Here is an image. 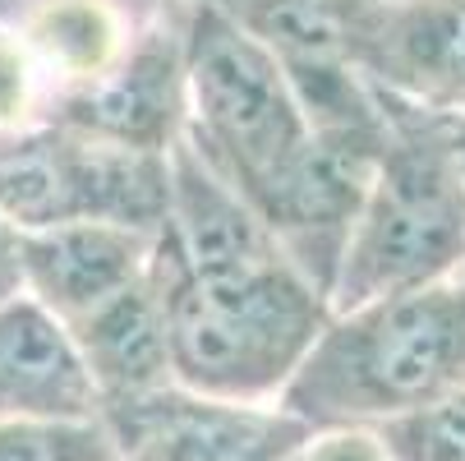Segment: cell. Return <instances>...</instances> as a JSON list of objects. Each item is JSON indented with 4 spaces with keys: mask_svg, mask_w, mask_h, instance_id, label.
<instances>
[{
    "mask_svg": "<svg viewBox=\"0 0 465 461\" xmlns=\"http://www.w3.org/2000/svg\"><path fill=\"white\" fill-rule=\"evenodd\" d=\"M465 383V277L331 314L277 406L318 429H382Z\"/></svg>",
    "mask_w": 465,
    "mask_h": 461,
    "instance_id": "obj_1",
    "label": "cell"
},
{
    "mask_svg": "<svg viewBox=\"0 0 465 461\" xmlns=\"http://www.w3.org/2000/svg\"><path fill=\"white\" fill-rule=\"evenodd\" d=\"M153 273L166 300L175 387L198 397L268 406L331 318L327 296L286 254L189 273L157 240Z\"/></svg>",
    "mask_w": 465,
    "mask_h": 461,
    "instance_id": "obj_2",
    "label": "cell"
},
{
    "mask_svg": "<svg viewBox=\"0 0 465 461\" xmlns=\"http://www.w3.org/2000/svg\"><path fill=\"white\" fill-rule=\"evenodd\" d=\"M382 111L387 139L327 291L331 314L465 277V171L451 120L391 97Z\"/></svg>",
    "mask_w": 465,
    "mask_h": 461,
    "instance_id": "obj_3",
    "label": "cell"
},
{
    "mask_svg": "<svg viewBox=\"0 0 465 461\" xmlns=\"http://www.w3.org/2000/svg\"><path fill=\"white\" fill-rule=\"evenodd\" d=\"M184 139L244 204L309 139V120L277 55L208 0L184 15Z\"/></svg>",
    "mask_w": 465,
    "mask_h": 461,
    "instance_id": "obj_4",
    "label": "cell"
},
{
    "mask_svg": "<svg viewBox=\"0 0 465 461\" xmlns=\"http://www.w3.org/2000/svg\"><path fill=\"white\" fill-rule=\"evenodd\" d=\"M171 208V166L33 120L0 135V222L15 236L64 222H106L157 236Z\"/></svg>",
    "mask_w": 465,
    "mask_h": 461,
    "instance_id": "obj_5",
    "label": "cell"
},
{
    "mask_svg": "<svg viewBox=\"0 0 465 461\" xmlns=\"http://www.w3.org/2000/svg\"><path fill=\"white\" fill-rule=\"evenodd\" d=\"M382 129H309L300 153L262 185L249 208L272 231L277 249L327 296L337 282V263L346 254L351 226L369 194Z\"/></svg>",
    "mask_w": 465,
    "mask_h": 461,
    "instance_id": "obj_6",
    "label": "cell"
},
{
    "mask_svg": "<svg viewBox=\"0 0 465 461\" xmlns=\"http://www.w3.org/2000/svg\"><path fill=\"white\" fill-rule=\"evenodd\" d=\"M37 120L60 125L70 135L157 153L166 157L189 125V88H184V19L143 24L129 37L124 55L106 75L79 88H55Z\"/></svg>",
    "mask_w": 465,
    "mask_h": 461,
    "instance_id": "obj_7",
    "label": "cell"
},
{
    "mask_svg": "<svg viewBox=\"0 0 465 461\" xmlns=\"http://www.w3.org/2000/svg\"><path fill=\"white\" fill-rule=\"evenodd\" d=\"M115 443V461H300L309 425L282 406L217 402L184 387H162L97 416Z\"/></svg>",
    "mask_w": 465,
    "mask_h": 461,
    "instance_id": "obj_8",
    "label": "cell"
},
{
    "mask_svg": "<svg viewBox=\"0 0 465 461\" xmlns=\"http://www.w3.org/2000/svg\"><path fill=\"white\" fill-rule=\"evenodd\" d=\"M346 55L373 93L433 115H465V0L355 10Z\"/></svg>",
    "mask_w": 465,
    "mask_h": 461,
    "instance_id": "obj_9",
    "label": "cell"
},
{
    "mask_svg": "<svg viewBox=\"0 0 465 461\" xmlns=\"http://www.w3.org/2000/svg\"><path fill=\"white\" fill-rule=\"evenodd\" d=\"M157 236L106 222H64L51 231L15 236L19 286L64 327L84 323L93 309L129 291L153 268Z\"/></svg>",
    "mask_w": 465,
    "mask_h": 461,
    "instance_id": "obj_10",
    "label": "cell"
},
{
    "mask_svg": "<svg viewBox=\"0 0 465 461\" xmlns=\"http://www.w3.org/2000/svg\"><path fill=\"white\" fill-rule=\"evenodd\" d=\"M97 387L64 333L33 296L0 300V425L5 420H97Z\"/></svg>",
    "mask_w": 465,
    "mask_h": 461,
    "instance_id": "obj_11",
    "label": "cell"
},
{
    "mask_svg": "<svg viewBox=\"0 0 465 461\" xmlns=\"http://www.w3.org/2000/svg\"><path fill=\"white\" fill-rule=\"evenodd\" d=\"M97 387V402H134L148 392L175 387L171 374V337H166V300L157 273L148 268L129 291L93 309L84 323L64 327Z\"/></svg>",
    "mask_w": 465,
    "mask_h": 461,
    "instance_id": "obj_12",
    "label": "cell"
},
{
    "mask_svg": "<svg viewBox=\"0 0 465 461\" xmlns=\"http://www.w3.org/2000/svg\"><path fill=\"white\" fill-rule=\"evenodd\" d=\"M129 19L111 0H24L15 37L33 65L55 75V88H79L124 55Z\"/></svg>",
    "mask_w": 465,
    "mask_h": 461,
    "instance_id": "obj_13",
    "label": "cell"
},
{
    "mask_svg": "<svg viewBox=\"0 0 465 461\" xmlns=\"http://www.w3.org/2000/svg\"><path fill=\"white\" fill-rule=\"evenodd\" d=\"M0 461H115L102 420H5Z\"/></svg>",
    "mask_w": 465,
    "mask_h": 461,
    "instance_id": "obj_14",
    "label": "cell"
},
{
    "mask_svg": "<svg viewBox=\"0 0 465 461\" xmlns=\"http://www.w3.org/2000/svg\"><path fill=\"white\" fill-rule=\"evenodd\" d=\"M391 461H465V383L433 406L378 429Z\"/></svg>",
    "mask_w": 465,
    "mask_h": 461,
    "instance_id": "obj_15",
    "label": "cell"
},
{
    "mask_svg": "<svg viewBox=\"0 0 465 461\" xmlns=\"http://www.w3.org/2000/svg\"><path fill=\"white\" fill-rule=\"evenodd\" d=\"M33 55L15 37V28H0V135L33 125Z\"/></svg>",
    "mask_w": 465,
    "mask_h": 461,
    "instance_id": "obj_16",
    "label": "cell"
},
{
    "mask_svg": "<svg viewBox=\"0 0 465 461\" xmlns=\"http://www.w3.org/2000/svg\"><path fill=\"white\" fill-rule=\"evenodd\" d=\"M300 461H391L378 429H318Z\"/></svg>",
    "mask_w": 465,
    "mask_h": 461,
    "instance_id": "obj_17",
    "label": "cell"
},
{
    "mask_svg": "<svg viewBox=\"0 0 465 461\" xmlns=\"http://www.w3.org/2000/svg\"><path fill=\"white\" fill-rule=\"evenodd\" d=\"M19 258H15V231L0 222V300L19 296Z\"/></svg>",
    "mask_w": 465,
    "mask_h": 461,
    "instance_id": "obj_18",
    "label": "cell"
},
{
    "mask_svg": "<svg viewBox=\"0 0 465 461\" xmlns=\"http://www.w3.org/2000/svg\"><path fill=\"white\" fill-rule=\"evenodd\" d=\"M111 5H120L124 15H134V19H139V15H148V10H157V0H111Z\"/></svg>",
    "mask_w": 465,
    "mask_h": 461,
    "instance_id": "obj_19",
    "label": "cell"
},
{
    "mask_svg": "<svg viewBox=\"0 0 465 461\" xmlns=\"http://www.w3.org/2000/svg\"><path fill=\"white\" fill-rule=\"evenodd\" d=\"M451 120V139H456V153H460V171H465V115H447Z\"/></svg>",
    "mask_w": 465,
    "mask_h": 461,
    "instance_id": "obj_20",
    "label": "cell"
},
{
    "mask_svg": "<svg viewBox=\"0 0 465 461\" xmlns=\"http://www.w3.org/2000/svg\"><path fill=\"white\" fill-rule=\"evenodd\" d=\"M193 5H198V0H157V10H171V15H175V10H180V15H189Z\"/></svg>",
    "mask_w": 465,
    "mask_h": 461,
    "instance_id": "obj_21",
    "label": "cell"
},
{
    "mask_svg": "<svg viewBox=\"0 0 465 461\" xmlns=\"http://www.w3.org/2000/svg\"><path fill=\"white\" fill-rule=\"evenodd\" d=\"M360 10H373V5H391V0H355Z\"/></svg>",
    "mask_w": 465,
    "mask_h": 461,
    "instance_id": "obj_22",
    "label": "cell"
}]
</instances>
